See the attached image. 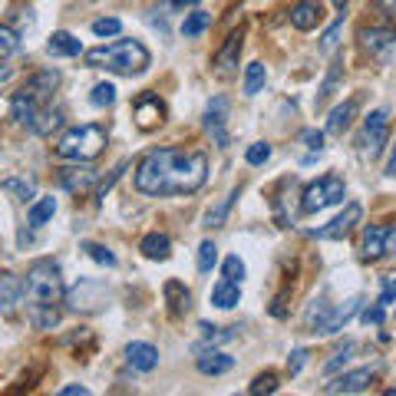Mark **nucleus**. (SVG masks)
Returning <instances> with one entry per match:
<instances>
[{
  "label": "nucleus",
  "mask_w": 396,
  "mask_h": 396,
  "mask_svg": "<svg viewBox=\"0 0 396 396\" xmlns=\"http://www.w3.org/2000/svg\"><path fill=\"white\" fill-rule=\"evenodd\" d=\"M373 377H377V370L373 366H360V370H350V373H340L334 383H327L324 386V393H364L366 386L373 383Z\"/></svg>",
  "instance_id": "11"
},
{
  "label": "nucleus",
  "mask_w": 396,
  "mask_h": 396,
  "mask_svg": "<svg viewBox=\"0 0 396 396\" xmlns=\"http://www.w3.org/2000/svg\"><path fill=\"white\" fill-rule=\"evenodd\" d=\"M340 77H344V60H334V63H330V73H327V79H324V86H320V92H317V106L327 103V96L337 90Z\"/></svg>",
  "instance_id": "34"
},
{
  "label": "nucleus",
  "mask_w": 396,
  "mask_h": 396,
  "mask_svg": "<svg viewBox=\"0 0 396 396\" xmlns=\"http://www.w3.org/2000/svg\"><path fill=\"white\" fill-rule=\"evenodd\" d=\"M57 86H60V73H57V70H40V73H33V77L17 90L14 103H10L14 119L20 122V126L33 129V122H37V116H40V109L46 106V99L53 96Z\"/></svg>",
  "instance_id": "3"
},
{
  "label": "nucleus",
  "mask_w": 396,
  "mask_h": 396,
  "mask_svg": "<svg viewBox=\"0 0 396 396\" xmlns=\"http://www.w3.org/2000/svg\"><path fill=\"white\" fill-rule=\"evenodd\" d=\"M241 301V284L238 281H228V277H221L218 284L212 288V304L221 307V310H231V307H238Z\"/></svg>",
  "instance_id": "24"
},
{
  "label": "nucleus",
  "mask_w": 396,
  "mask_h": 396,
  "mask_svg": "<svg viewBox=\"0 0 396 396\" xmlns=\"http://www.w3.org/2000/svg\"><path fill=\"white\" fill-rule=\"evenodd\" d=\"M208 23H212V14H205V10H192V14L182 20V37H201V33L208 30Z\"/></svg>",
  "instance_id": "31"
},
{
  "label": "nucleus",
  "mask_w": 396,
  "mask_h": 396,
  "mask_svg": "<svg viewBox=\"0 0 396 396\" xmlns=\"http://www.w3.org/2000/svg\"><path fill=\"white\" fill-rule=\"evenodd\" d=\"M360 317H364L366 327H380L383 320H386V310H383V304H373V307H366Z\"/></svg>",
  "instance_id": "48"
},
{
  "label": "nucleus",
  "mask_w": 396,
  "mask_h": 396,
  "mask_svg": "<svg viewBox=\"0 0 396 396\" xmlns=\"http://www.w3.org/2000/svg\"><path fill=\"white\" fill-rule=\"evenodd\" d=\"M241 46H244V30H231L228 40H225V46L215 53V66H218V73H231V70L238 66Z\"/></svg>",
  "instance_id": "17"
},
{
  "label": "nucleus",
  "mask_w": 396,
  "mask_h": 396,
  "mask_svg": "<svg viewBox=\"0 0 396 396\" xmlns=\"http://www.w3.org/2000/svg\"><path fill=\"white\" fill-rule=\"evenodd\" d=\"M66 304L70 310H79V314H96L109 304V290L103 281H92V277H83L79 284L66 290Z\"/></svg>",
  "instance_id": "7"
},
{
  "label": "nucleus",
  "mask_w": 396,
  "mask_h": 396,
  "mask_svg": "<svg viewBox=\"0 0 396 396\" xmlns=\"http://www.w3.org/2000/svg\"><path fill=\"white\" fill-rule=\"evenodd\" d=\"M63 297V277L57 261H33L23 277V301L27 304H57Z\"/></svg>",
  "instance_id": "5"
},
{
  "label": "nucleus",
  "mask_w": 396,
  "mask_h": 396,
  "mask_svg": "<svg viewBox=\"0 0 396 396\" xmlns=\"http://www.w3.org/2000/svg\"><path fill=\"white\" fill-rule=\"evenodd\" d=\"M235 198H238V192H231V195L221 198L215 208H208V215H205V225H208V228H221V225H225V218H228L231 205H235Z\"/></svg>",
  "instance_id": "33"
},
{
  "label": "nucleus",
  "mask_w": 396,
  "mask_h": 396,
  "mask_svg": "<svg viewBox=\"0 0 396 396\" xmlns=\"http://www.w3.org/2000/svg\"><path fill=\"white\" fill-rule=\"evenodd\" d=\"M17 46H20V37L10 27H0V60H7L10 53H17Z\"/></svg>",
  "instance_id": "45"
},
{
  "label": "nucleus",
  "mask_w": 396,
  "mask_h": 396,
  "mask_svg": "<svg viewBox=\"0 0 396 396\" xmlns=\"http://www.w3.org/2000/svg\"><path fill=\"white\" fill-rule=\"evenodd\" d=\"M347 195V185L340 175H324L317 182H310L301 192V212L304 215H314V212H324L327 205H340Z\"/></svg>",
  "instance_id": "6"
},
{
  "label": "nucleus",
  "mask_w": 396,
  "mask_h": 396,
  "mask_svg": "<svg viewBox=\"0 0 396 396\" xmlns=\"http://www.w3.org/2000/svg\"><path fill=\"white\" fill-rule=\"evenodd\" d=\"M327 314H330V304H327V301H314V304L307 307V314H304V327L310 330V334H317V327L324 324Z\"/></svg>",
  "instance_id": "35"
},
{
  "label": "nucleus",
  "mask_w": 396,
  "mask_h": 396,
  "mask_svg": "<svg viewBox=\"0 0 396 396\" xmlns=\"http://www.w3.org/2000/svg\"><path fill=\"white\" fill-rule=\"evenodd\" d=\"M0 188H3V192H10V195H17L20 201H30V198L37 195V185H33V179H20V175L3 179V182H0Z\"/></svg>",
  "instance_id": "30"
},
{
  "label": "nucleus",
  "mask_w": 396,
  "mask_h": 396,
  "mask_svg": "<svg viewBox=\"0 0 396 396\" xmlns=\"http://www.w3.org/2000/svg\"><path fill=\"white\" fill-rule=\"evenodd\" d=\"M393 43H396L393 27H364V30H360V46L370 50L373 57H380L383 50H390Z\"/></svg>",
  "instance_id": "19"
},
{
  "label": "nucleus",
  "mask_w": 396,
  "mask_h": 396,
  "mask_svg": "<svg viewBox=\"0 0 396 396\" xmlns=\"http://www.w3.org/2000/svg\"><path fill=\"white\" fill-rule=\"evenodd\" d=\"M149 50L139 43V40H116L109 46H96L86 50V66L96 70H109V73H119V77H136L149 70Z\"/></svg>",
  "instance_id": "2"
},
{
  "label": "nucleus",
  "mask_w": 396,
  "mask_h": 396,
  "mask_svg": "<svg viewBox=\"0 0 396 396\" xmlns=\"http://www.w3.org/2000/svg\"><path fill=\"white\" fill-rule=\"evenodd\" d=\"M275 390H277V377H275V373H261V377H255V383L248 386V393H251V396L275 393Z\"/></svg>",
  "instance_id": "43"
},
{
  "label": "nucleus",
  "mask_w": 396,
  "mask_h": 396,
  "mask_svg": "<svg viewBox=\"0 0 396 396\" xmlns=\"http://www.w3.org/2000/svg\"><path fill=\"white\" fill-rule=\"evenodd\" d=\"M126 360L132 370H142V373H149L159 366V350H155L152 344H142V340H132L129 347H126Z\"/></svg>",
  "instance_id": "20"
},
{
  "label": "nucleus",
  "mask_w": 396,
  "mask_h": 396,
  "mask_svg": "<svg viewBox=\"0 0 396 396\" xmlns=\"http://www.w3.org/2000/svg\"><path fill=\"white\" fill-rule=\"evenodd\" d=\"M347 3H350V0H334V7H337V10H347Z\"/></svg>",
  "instance_id": "56"
},
{
  "label": "nucleus",
  "mask_w": 396,
  "mask_h": 396,
  "mask_svg": "<svg viewBox=\"0 0 396 396\" xmlns=\"http://www.w3.org/2000/svg\"><path fill=\"white\" fill-rule=\"evenodd\" d=\"M90 103L92 106H112V103H116V86H112V83H96V86H92V92H90Z\"/></svg>",
  "instance_id": "39"
},
{
  "label": "nucleus",
  "mask_w": 396,
  "mask_h": 396,
  "mask_svg": "<svg viewBox=\"0 0 396 396\" xmlns=\"http://www.w3.org/2000/svg\"><path fill=\"white\" fill-rule=\"evenodd\" d=\"M386 225H366L364 228V241H360V255L366 261H377L380 255H386Z\"/></svg>",
  "instance_id": "21"
},
{
  "label": "nucleus",
  "mask_w": 396,
  "mask_h": 396,
  "mask_svg": "<svg viewBox=\"0 0 396 396\" xmlns=\"http://www.w3.org/2000/svg\"><path fill=\"white\" fill-rule=\"evenodd\" d=\"M353 350H357V347H353L350 340H347V344H344L340 350H334V357H330V360L324 364V373H327V377H334L337 370H340V366H344L347 360H350V353H353Z\"/></svg>",
  "instance_id": "41"
},
{
  "label": "nucleus",
  "mask_w": 396,
  "mask_h": 396,
  "mask_svg": "<svg viewBox=\"0 0 396 396\" xmlns=\"http://www.w3.org/2000/svg\"><path fill=\"white\" fill-rule=\"evenodd\" d=\"M126 168H129V162H119V166L112 168V172H109V179H103V182L96 185V195H99V198H106V192H109V188H112L116 182H119V175L126 172Z\"/></svg>",
  "instance_id": "47"
},
{
  "label": "nucleus",
  "mask_w": 396,
  "mask_h": 396,
  "mask_svg": "<svg viewBox=\"0 0 396 396\" xmlns=\"http://www.w3.org/2000/svg\"><path fill=\"white\" fill-rule=\"evenodd\" d=\"M225 122H228V99H225V96H212V103L205 106V129L212 132V139H215V146H218V149H225V146H228Z\"/></svg>",
  "instance_id": "10"
},
{
  "label": "nucleus",
  "mask_w": 396,
  "mask_h": 396,
  "mask_svg": "<svg viewBox=\"0 0 396 396\" xmlns=\"http://www.w3.org/2000/svg\"><path fill=\"white\" fill-rule=\"evenodd\" d=\"M340 33H344V10H340V17H337L334 23L327 27V33L320 37V50H324V53H330V50L340 43Z\"/></svg>",
  "instance_id": "40"
},
{
  "label": "nucleus",
  "mask_w": 396,
  "mask_h": 396,
  "mask_svg": "<svg viewBox=\"0 0 396 396\" xmlns=\"http://www.w3.org/2000/svg\"><path fill=\"white\" fill-rule=\"evenodd\" d=\"M264 83H268L264 63H248V70H244V96H258L264 90Z\"/></svg>",
  "instance_id": "28"
},
{
  "label": "nucleus",
  "mask_w": 396,
  "mask_h": 396,
  "mask_svg": "<svg viewBox=\"0 0 396 396\" xmlns=\"http://www.w3.org/2000/svg\"><path fill=\"white\" fill-rule=\"evenodd\" d=\"M119 30H122L119 17H99V20H92V33L96 37H116Z\"/></svg>",
  "instance_id": "42"
},
{
  "label": "nucleus",
  "mask_w": 396,
  "mask_h": 396,
  "mask_svg": "<svg viewBox=\"0 0 396 396\" xmlns=\"http://www.w3.org/2000/svg\"><path fill=\"white\" fill-rule=\"evenodd\" d=\"M386 255H393L396 258V228L386 231Z\"/></svg>",
  "instance_id": "52"
},
{
  "label": "nucleus",
  "mask_w": 396,
  "mask_h": 396,
  "mask_svg": "<svg viewBox=\"0 0 396 396\" xmlns=\"http://www.w3.org/2000/svg\"><path fill=\"white\" fill-rule=\"evenodd\" d=\"M195 366H198V373H205V377H221V373H228L231 366H235V360H231L228 353H221V350H205V344H198L195 347Z\"/></svg>",
  "instance_id": "14"
},
{
  "label": "nucleus",
  "mask_w": 396,
  "mask_h": 396,
  "mask_svg": "<svg viewBox=\"0 0 396 396\" xmlns=\"http://www.w3.org/2000/svg\"><path fill=\"white\" fill-rule=\"evenodd\" d=\"M20 301H23V277L3 271L0 275V314H14Z\"/></svg>",
  "instance_id": "16"
},
{
  "label": "nucleus",
  "mask_w": 396,
  "mask_h": 396,
  "mask_svg": "<svg viewBox=\"0 0 396 396\" xmlns=\"http://www.w3.org/2000/svg\"><path fill=\"white\" fill-rule=\"evenodd\" d=\"M201 334H205V344H228L238 337V327H212V324H201Z\"/></svg>",
  "instance_id": "36"
},
{
  "label": "nucleus",
  "mask_w": 396,
  "mask_h": 396,
  "mask_svg": "<svg viewBox=\"0 0 396 396\" xmlns=\"http://www.w3.org/2000/svg\"><path fill=\"white\" fill-rule=\"evenodd\" d=\"M301 142H304L307 149L320 152V149H324V132H317V129H304V132H301Z\"/></svg>",
  "instance_id": "49"
},
{
  "label": "nucleus",
  "mask_w": 396,
  "mask_h": 396,
  "mask_svg": "<svg viewBox=\"0 0 396 396\" xmlns=\"http://www.w3.org/2000/svg\"><path fill=\"white\" fill-rule=\"evenodd\" d=\"M386 396H396V390H386Z\"/></svg>",
  "instance_id": "57"
},
{
  "label": "nucleus",
  "mask_w": 396,
  "mask_h": 396,
  "mask_svg": "<svg viewBox=\"0 0 396 396\" xmlns=\"http://www.w3.org/2000/svg\"><path fill=\"white\" fill-rule=\"evenodd\" d=\"M360 297H350V301H344V304H337L330 307V314L324 317V324L317 327V334H340L347 324H350L353 317H357V310H360Z\"/></svg>",
  "instance_id": "13"
},
{
  "label": "nucleus",
  "mask_w": 396,
  "mask_h": 396,
  "mask_svg": "<svg viewBox=\"0 0 396 396\" xmlns=\"http://www.w3.org/2000/svg\"><path fill=\"white\" fill-rule=\"evenodd\" d=\"M96 179H99V172L90 166H83V162H77L73 168H63L60 172V185L66 192H90L92 185H96Z\"/></svg>",
  "instance_id": "15"
},
{
  "label": "nucleus",
  "mask_w": 396,
  "mask_h": 396,
  "mask_svg": "<svg viewBox=\"0 0 396 396\" xmlns=\"http://www.w3.org/2000/svg\"><path fill=\"white\" fill-rule=\"evenodd\" d=\"M162 294H166V304H168V314H172V317L188 314V307H192V294H188V288H185L182 281H166Z\"/></svg>",
  "instance_id": "23"
},
{
  "label": "nucleus",
  "mask_w": 396,
  "mask_h": 396,
  "mask_svg": "<svg viewBox=\"0 0 396 396\" xmlns=\"http://www.w3.org/2000/svg\"><path fill=\"white\" fill-rule=\"evenodd\" d=\"M386 132H390V116H386V109L370 112L366 122H364V142H366V149H370V159L383 152V146H386Z\"/></svg>",
  "instance_id": "12"
},
{
  "label": "nucleus",
  "mask_w": 396,
  "mask_h": 396,
  "mask_svg": "<svg viewBox=\"0 0 396 396\" xmlns=\"http://www.w3.org/2000/svg\"><path fill=\"white\" fill-rule=\"evenodd\" d=\"M60 126H63V112H60V109L43 106V109H40V116H37V122H33V132H37V136H50V132H57Z\"/></svg>",
  "instance_id": "29"
},
{
  "label": "nucleus",
  "mask_w": 396,
  "mask_h": 396,
  "mask_svg": "<svg viewBox=\"0 0 396 396\" xmlns=\"http://www.w3.org/2000/svg\"><path fill=\"white\" fill-rule=\"evenodd\" d=\"M357 109H360V96H353L347 103H340L337 109H330V116H327V132L330 136H344V129L353 122L357 116Z\"/></svg>",
  "instance_id": "22"
},
{
  "label": "nucleus",
  "mask_w": 396,
  "mask_h": 396,
  "mask_svg": "<svg viewBox=\"0 0 396 396\" xmlns=\"http://www.w3.org/2000/svg\"><path fill=\"white\" fill-rule=\"evenodd\" d=\"M221 275L228 277V281H238V284H241V277H244V261L238 258V255H228V258H225V264H221Z\"/></svg>",
  "instance_id": "46"
},
{
  "label": "nucleus",
  "mask_w": 396,
  "mask_h": 396,
  "mask_svg": "<svg viewBox=\"0 0 396 396\" xmlns=\"http://www.w3.org/2000/svg\"><path fill=\"white\" fill-rule=\"evenodd\" d=\"M139 251H142L146 258H152V261H166L168 255H172V241H168V235L152 231V235H146V238H142Z\"/></svg>",
  "instance_id": "26"
},
{
  "label": "nucleus",
  "mask_w": 396,
  "mask_h": 396,
  "mask_svg": "<svg viewBox=\"0 0 396 396\" xmlns=\"http://www.w3.org/2000/svg\"><path fill=\"white\" fill-rule=\"evenodd\" d=\"M46 50L53 53V57H79L83 53V43H79L73 33L66 30H57L53 37H50V43H46Z\"/></svg>",
  "instance_id": "25"
},
{
  "label": "nucleus",
  "mask_w": 396,
  "mask_h": 396,
  "mask_svg": "<svg viewBox=\"0 0 396 396\" xmlns=\"http://www.w3.org/2000/svg\"><path fill=\"white\" fill-rule=\"evenodd\" d=\"M208 179L205 152L155 149L136 166V188L142 195H192Z\"/></svg>",
  "instance_id": "1"
},
{
  "label": "nucleus",
  "mask_w": 396,
  "mask_h": 396,
  "mask_svg": "<svg viewBox=\"0 0 396 396\" xmlns=\"http://www.w3.org/2000/svg\"><path fill=\"white\" fill-rule=\"evenodd\" d=\"M320 3L317 0H297L294 3V10H290V27L294 30H301V33H307V30H314L320 23Z\"/></svg>",
  "instance_id": "18"
},
{
  "label": "nucleus",
  "mask_w": 396,
  "mask_h": 396,
  "mask_svg": "<svg viewBox=\"0 0 396 396\" xmlns=\"http://www.w3.org/2000/svg\"><path fill=\"white\" fill-rule=\"evenodd\" d=\"M53 215H57V198H37L30 205V212H27V221H30V228H40Z\"/></svg>",
  "instance_id": "27"
},
{
  "label": "nucleus",
  "mask_w": 396,
  "mask_h": 396,
  "mask_svg": "<svg viewBox=\"0 0 396 396\" xmlns=\"http://www.w3.org/2000/svg\"><path fill=\"white\" fill-rule=\"evenodd\" d=\"M132 112H136L139 129L149 132V129H155V126H162V119H166V103H162L155 92H142V96L136 99V106H132Z\"/></svg>",
  "instance_id": "9"
},
{
  "label": "nucleus",
  "mask_w": 396,
  "mask_h": 396,
  "mask_svg": "<svg viewBox=\"0 0 396 396\" xmlns=\"http://www.w3.org/2000/svg\"><path fill=\"white\" fill-rule=\"evenodd\" d=\"M215 264H218V244L215 241H201L198 244V271L208 275Z\"/></svg>",
  "instance_id": "37"
},
{
  "label": "nucleus",
  "mask_w": 396,
  "mask_h": 396,
  "mask_svg": "<svg viewBox=\"0 0 396 396\" xmlns=\"http://www.w3.org/2000/svg\"><path fill=\"white\" fill-rule=\"evenodd\" d=\"M360 218H364V205L350 201V205H344V212L337 215L334 221H327L320 231H314V238H320V241H340V238H347L360 225Z\"/></svg>",
  "instance_id": "8"
},
{
  "label": "nucleus",
  "mask_w": 396,
  "mask_h": 396,
  "mask_svg": "<svg viewBox=\"0 0 396 396\" xmlns=\"http://www.w3.org/2000/svg\"><path fill=\"white\" fill-rule=\"evenodd\" d=\"M83 251L90 255L96 264H106V268H116V255L109 251L106 244H96V241H83Z\"/></svg>",
  "instance_id": "38"
},
{
  "label": "nucleus",
  "mask_w": 396,
  "mask_h": 396,
  "mask_svg": "<svg viewBox=\"0 0 396 396\" xmlns=\"http://www.w3.org/2000/svg\"><path fill=\"white\" fill-rule=\"evenodd\" d=\"M10 77H14V66H0V83L10 79Z\"/></svg>",
  "instance_id": "53"
},
{
  "label": "nucleus",
  "mask_w": 396,
  "mask_h": 396,
  "mask_svg": "<svg viewBox=\"0 0 396 396\" xmlns=\"http://www.w3.org/2000/svg\"><path fill=\"white\" fill-rule=\"evenodd\" d=\"M386 175H396V149H393V155H390V166H386Z\"/></svg>",
  "instance_id": "54"
},
{
  "label": "nucleus",
  "mask_w": 396,
  "mask_h": 396,
  "mask_svg": "<svg viewBox=\"0 0 396 396\" xmlns=\"http://www.w3.org/2000/svg\"><path fill=\"white\" fill-rule=\"evenodd\" d=\"M90 390L86 386H79V383H70V386H63L60 390V396H86Z\"/></svg>",
  "instance_id": "51"
},
{
  "label": "nucleus",
  "mask_w": 396,
  "mask_h": 396,
  "mask_svg": "<svg viewBox=\"0 0 396 396\" xmlns=\"http://www.w3.org/2000/svg\"><path fill=\"white\" fill-rule=\"evenodd\" d=\"M30 320L37 324V327L50 330V327L60 324V310H57L53 304H30Z\"/></svg>",
  "instance_id": "32"
},
{
  "label": "nucleus",
  "mask_w": 396,
  "mask_h": 396,
  "mask_svg": "<svg viewBox=\"0 0 396 396\" xmlns=\"http://www.w3.org/2000/svg\"><path fill=\"white\" fill-rule=\"evenodd\" d=\"M307 364V350H294L288 357V370H290V377H294V373H301V366Z\"/></svg>",
  "instance_id": "50"
},
{
  "label": "nucleus",
  "mask_w": 396,
  "mask_h": 396,
  "mask_svg": "<svg viewBox=\"0 0 396 396\" xmlns=\"http://www.w3.org/2000/svg\"><path fill=\"white\" fill-rule=\"evenodd\" d=\"M106 129L103 126H77V129H66L60 136V142L53 146V152L60 155V159H70V162H92L96 155L106 149Z\"/></svg>",
  "instance_id": "4"
},
{
  "label": "nucleus",
  "mask_w": 396,
  "mask_h": 396,
  "mask_svg": "<svg viewBox=\"0 0 396 396\" xmlns=\"http://www.w3.org/2000/svg\"><path fill=\"white\" fill-rule=\"evenodd\" d=\"M244 159H248V166H264L271 159V146L268 142H255V146H248Z\"/></svg>",
  "instance_id": "44"
},
{
  "label": "nucleus",
  "mask_w": 396,
  "mask_h": 396,
  "mask_svg": "<svg viewBox=\"0 0 396 396\" xmlns=\"http://www.w3.org/2000/svg\"><path fill=\"white\" fill-rule=\"evenodd\" d=\"M195 0H172V7H192Z\"/></svg>",
  "instance_id": "55"
}]
</instances>
